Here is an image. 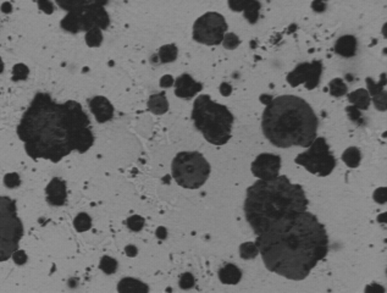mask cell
<instances>
[{"label":"cell","instance_id":"1","mask_svg":"<svg viewBox=\"0 0 387 293\" xmlns=\"http://www.w3.org/2000/svg\"><path fill=\"white\" fill-rule=\"evenodd\" d=\"M17 136L32 159L59 162L72 152L85 153L94 136L79 103H58L48 93H37L23 112Z\"/></svg>","mask_w":387,"mask_h":293},{"label":"cell","instance_id":"2","mask_svg":"<svg viewBox=\"0 0 387 293\" xmlns=\"http://www.w3.org/2000/svg\"><path fill=\"white\" fill-rule=\"evenodd\" d=\"M255 245L268 270L300 281L326 257L329 236L318 218L306 212L259 235Z\"/></svg>","mask_w":387,"mask_h":293},{"label":"cell","instance_id":"3","mask_svg":"<svg viewBox=\"0 0 387 293\" xmlns=\"http://www.w3.org/2000/svg\"><path fill=\"white\" fill-rule=\"evenodd\" d=\"M308 203L302 186L292 183L286 176H277L250 186L243 210L248 224L259 236L281 221L306 213Z\"/></svg>","mask_w":387,"mask_h":293},{"label":"cell","instance_id":"4","mask_svg":"<svg viewBox=\"0 0 387 293\" xmlns=\"http://www.w3.org/2000/svg\"><path fill=\"white\" fill-rule=\"evenodd\" d=\"M262 130L274 146L309 147L317 138L318 117L306 100L296 96L273 98L262 119Z\"/></svg>","mask_w":387,"mask_h":293},{"label":"cell","instance_id":"5","mask_svg":"<svg viewBox=\"0 0 387 293\" xmlns=\"http://www.w3.org/2000/svg\"><path fill=\"white\" fill-rule=\"evenodd\" d=\"M192 120L194 127L209 143L223 146L231 138L235 117L232 112L209 96H199L194 100Z\"/></svg>","mask_w":387,"mask_h":293},{"label":"cell","instance_id":"6","mask_svg":"<svg viewBox=\"0 0 387 293\" xmlns=\"http://www.w3.org/2000/svg\"><path fill=\"white\" fill-rule=\"evenodd\" d=\"M58 5L67 11L60 25L70 33L88 32L93 28L105 29L110 25V17L104 9L105 3L97 0H58Z\"/></svg>","mask_w":387,"mask_h":293},{"label":"cell","instance_id":"7","mask_svg":"<svg viewBox=\"0 0 387 293\" xmlns=\"http://www.w3.org/2000/svg\"><path fill=\"white\" fill-rule=\"evenodd\" d=\"M23 237V224L17 214L16 202L0 195V263L7 262L19 250Z\"/></svg>","mask_w":387,"mask_h":293},{"label":"cell","instance_id":"8","mask_svg":"<svg viewBox=\"0 0 387 293\" xmlns=\"http://www.w3.org/2000/svg\"><path fill=\"white\" fill-rule=\"evenodd\" d=\"M171 171L175 181L183 188L202 187L210 175V165L198 152H180L174 158Z\"/></svg>","mask_w":387,"mask_h":293},{"label":"cell","instance_id":"9","mask_svg":"<svg viewBox=\"0 0 387 293\" xmlns=\"http://www.w3.org/2000/svg\"><path fill=\"white\" fill-rule=\"evenodd\" d=\"M294 161L308 170L310 174L319 175L321 177L332 173L336 165L335 158L330 152L329 144L323 137L315 138L314 142L309 146V149L299 154Z\"/></svg>","mask_w":387,"mask_h":293},{"label":"cell","instance_id":"10","mask_svg":"<svg viewBox=\"0 0 387 293\" xmlns=\"http://www.w3.org/2000/svg\"><path fill=\"white\" fill-rule=\"evenodd\" d=\"M227 31L225 17L218 13H206L193 25V39L206 46L223 43Z\"/></svg>","mask_w":387,"mask_h":293},{"label":"cell","instance_id":"11","mask_svg":"<svg viewBox=\"0 0 387 293\" xmlns=\"http://www.w3.org/2000/svg\"><path fill=\"white\" fill-rule=\"evenodd\" d=\"M321 72H323V64L320 61L303 63L288 73L287 82L292 87L304 83L307 90H314L320 82Z\"/></svg>","mask_w":387,"mask_h":293},{"label":"cell","instance_id":"12","mask_svg":"<svg viewBox=\"0 0 387 293\" xmlns=\"http://www.w3.org/2000/svg\"><path fill=\"white\" fill-rule=\"evenodd\" d=\"M281 169V158L270 153L261 154L252 162V173L263 181H270L279 176Z\"/></svg>","mask_w":387,"mask_h":293},{"label":"cell","instance_id":"13","mask_svg":"<svg viewBox=\"0 0 387 293\" xmlns=\"http://www.w3.org/2000/svg\"><path fill=\"white\" fill-rule=\"evenodd\" d=\"M90 109L100 123L108 122L114 116V106L105 97L97 96L90 100Z\"/></svg>","mask_w":387,"mask_h":293},{"label":"cell","instance_id":"14","mask_svg":"<svg viewBox=\"0 0 387 293\" xmlns=\"http://www.w3.org/2000/svg\"><path fill=\"white\" fill-rule=\"evenodd\" d=\"M174 85H175V94L182 99H191L203 88V85L194 81L188 73H183L179 78H176Z\"/></svg>","mask_w":387,"mask_h":293},{"label":"cell","instance_id":"15","mask_svg":"<svg viewBox=\"0 0 387 293\" xmlns=\"http://www.w3.org/2000/svg\"><path fill=\"white\" fill-rule=\"evenodd\" d=\"M47 193V200L50 205L54 206H61L64 205L66 202L67 198V192H66V183L63 180L55 177L52 181L49 182V185L46 188Z\"/></svg>","mask_w":387,"mask_h":293},{"label":"cell","instance_id":"16","mask_svg":"<svg viewBox=\"0 0 387 293\" xmlns=\"http://www.w3.org/2000/svg\"><path fill=\"white\" fill-rule=\"evenodd\" d=\"M117 293H149V287L135 277H123L117 283Z\"/></svg>","mask_w":387,"mask_h":293},{"label":"cell","instance_id":"17","mask_svg":"<svg viewBox=\"0 0 387 293\" xmlns=\"http://www.w3.org/2000/svg\"><path fill=\"white\" fill-rule=\"evenodd\" d=\"M335 52L345 58H352L357 53V39L353 35H342L335 44Z\"/></svg>","mask_w":387,"mask_h":293},{"label":"cell","instance_id":"18","mask_svg":"<svg viewBox=\"0 0 387 293\" xmlns=\"http://www.w3.org/2000/svg\"><path fill=\"white\" fill-rule=\"evenodd\" d=\"M219 279L226 285H236L242 279V271L235 264H226L219 271Z\"/></svg>","mask_w":387,"mask_h":293},{"label":"cell","instance_id":"19","mask_svg":"<svg viewBox=\"0 0 387 293\" xmlns=\"http://www.w3.org/2000/svg\"><path fill=\"white\" fill-rule=\"evenodd\" d=\"M148 109L153 114L161 115L169 110V102H167L166 96L164 92L158 94H153L148 99Z\"/></svg>","mask_w":387,"mask_h":293},{"label":"cell","instance_id":"20","mask_svg":"<svg viewBox=\"0 0 387 293\" xmlns=\"http://www.w3.org/2000/svg\"><path fill=\"white\" fill-rule=\"evenodd\" d=\"M348 99L359 110H366L371 102L370 94H369V92L366 90H358L353 92V93L348 96Z\"/></svg>","mask_w":387,"mask_h":293},{"label":"cell","instance_id":"21","mask_svg":"<svg viewBox=\"0 0 387 293\" xmlns=\"http://www.w3.org/2000/svg\"><path fill=\"white\" fill-rule=\"evenodd\" d=\"M342 160L346 162L348 168H358L362 160V153L357 147H350L342 154Z\"/></svg>","mask_w":387,"mask_h":293},{"label":"cell","instance_id":"22","mask_svg":"<svg viewBox=\"0 0 387 293\" xmlns=\"http://www.w3.org/2000/svg\"><path fill=\"white\" fill-rule=\"evenodd\" d=\"M177 53H179V50H177V47L175 44H167V46H162L161 48L159 49L158 56L159 59H160V63L167 64L176 60Z\"/></svg>","mask_w":387,"mask_h":293},{"label":"cell","instance_id":"23","mask_svg":"<svg viewBox=\"0 0 387 293\" xmlns=\"http://www.w3.org/2000/svg\"><path fill=\"white\" fill-rule=\"evenodd\" d=\"M261 7H262L261 3L246 0V4H244V8H243V13H244V17H246L250 23H255L256 21H258Z\"/></svg>","mask_w":387,"mask_h":293},{"label":"cell","instance_id":"24","mask_svg":"<svg viewBox=\"0 0 387 293\" xmlns=\"http://www.w3.org/2000/svg\"><path fill=\"white\" fill-rule=\"evenodd\" d=\"M103 42V32L99 28H93L85 32V43L91 48H97Z\"/></svg>","mask_w":387,"mask_h":293},{"label":"cell","instance_id":"25","mask_svg":"<svg viewBox=\"0 0 387 293\" xmlns=\"http://www.w3.org/2000/svg\"><path fill=\"white\" fill-rule=\"evenodd\" d=\"M73 226H75V229L77 230L78 232L88 231L92 226L91 217L88 214H85V213H81V214H78L77 217L75 218V220H73Z\"/></svg>","mask_w":387,"mask_h":293},{"label":"cell","instance_id":"26","mask_svg":"<svg viewBox=\"0 0 387 293\" xmlns=\"http://www.w3.org/2000/svg\"><path fill=\"white\" fill-rule=\"evenodd\" d=\"M258 248L253 242H246L239 247V254H241L242 259H253L258 256Z\"/></svg>","mask_w":387,"mask_h":293},{"label":"cell","instance_id":"27","mask_svg":"<svg viewBox=\"0 0 387 293\" xmlns=\"http://www.w3.org/2000/svg\"><path fill=\"white\" fill-rule=\"evenodd\" d=\"M330 93L333 97H342L347 93V86L341 78H335L330 82Z\"/></svg>","mask_w":387,"mask_h":293},{"label":"cell","instance_id":"28","mask_svg":"<svg viewBox=\"0 0 387 293\" xmlns=\"http://www.w3.org/2000/svg\"><path fill=\"white\" fill-rule=\"evenodd\" d=\"M99 268L102 269V270L104 271L105 274L111 275V274H114L115 271H116L117 262L114 258H111V257L105 256V257H103L102 260H100Z\"/></svg>","mask_w":387,"mask_h":293},{"label":"cell","instance_id":"29","mask_svg":"<svg viewBox=\"0 0 387 293\" xmlns=\"http://www.w3.org/2000/svg\"><path fill=\"white\" fill-rule=\"evenodd\" d=\"M28 73L29 70L25 64H16L13 69V81H25Z\"/></svg>","mask_w":387,"mask_h":293},{"label":"cell","instance_id":"30","mask_svg":"<svg viewBox=\"0 0 387 293\" xmlns=\"http://www.w3.org/2000/svg\"><path fill=\"white\" fill-rule=\"evenodd\" d=\"M144 226V219L141 218L140 215H134V217L128 218L127 220V227L132 231H141Z\"/></svg>","mask_w":387,"mask_h":293},{"label":"cell","instance_id":"31","mask_svg":"<svg viewBox=\"0 0 387 293\" xmlns=\"http://www.w3.org/2000/svg\"><path fill=\"white\" fill-rule=\"evenodd\" d=\"M224 47L226 49H235L239 46V38L235 33H226L223 40Z\"/></svg>","mask_w":387,"mask_h":293},{"label":"cell","instance_id":"32","mask_svg":"<svg viewBox=\"0 0 387 293\" xmlns=\"http://www.w3.org/2000/svg\"><path fill=\"white\" fill-rule=\"evenodd\" d=\"M4 183L8 188H16L19 187L20 183H21V179H20L19 174L11 173V174L5 175Z\"/></svg>","mask_w":387,"mask_h":293},{"label":"cell","instance_id":"33","mask_svg":"<svg viewBox=\"0 0 387 293\" xmlns=\"http://www.w3.org/2000/svg\"><path fill=\"white\" fill-rule=\"evenodd\" d=\"M194 286V277L190 272H186L180 279V287L183 289H190Z\"/></svg>","mask_w":387,"mask_h":293},{"label":"cell","instance_id":"34","mask_svg":"<svg viewBox=\"0 0 387 293\" xmlns=\"http://www.w3.org/2000/svg\"><path fill=\"white\" fill-rule=\"evenodd\" d=\"M11 258L14 259V262L16 263L17 265H23L27 262V256H26V253L23 250H16Z\"/></svg>","mask_w":387,"mask_h":293},{"label":"cell","instance_id":"35","mask_svg":"<svg viewBox=\"0 0 387 293\" xmlns=\"http://www.w3.org/2000/svg\"><path fill=\"white\" fill-rule=\"evenodd\" d=\"M38 7L46 14H53V11H54V5H53L52 2H48V0L38 2Z\"/></svg>","mask_w":387,"mask_h":293},{"label":"cell","instance_id":"36","mask_svg":"<svg viewBox=\"0 0 387 293\" xmlns=\"http://www.w3.org/2000/svg\"><path fill=\"white\" fill-rule=\"evenodd\" d=\"M365 293H385V289L377 283H371L365 288Z\"/></svg>","mask_w":387,"mask_h":293},{"label":"cell","instance_id":"37","mask_svg":"<svg viewBox=\"0 0 387 293\" xmlns=\"http://www.w3.org/2000/svg\"><path fill=\"white\" fill-rule=\"evenodd\" d=\"M174 83H175V81H174L173 76H170V75L162 76V78L160 79V86L162 88H169Z\"/></svg>","mask_w":387,"mask_h":293},{"label":"cell","instance_id":"38","mask_svg":"<svg viewBox=\"0 0 387 293\" xmlns=\"http://www.w3.org/2000/svg\"><path fill=\"white\" fill-rule=\"evenodd\" d=\"M244 4H246V0H241V2H229V7L232 9L233 11H243Z\"/></svg>","mask_w":387,"mask_h":293},{"label":"cell","instance_id":"39","mask_svg":"<svg viewBox=\"0 0 387 293\" xmlns=\"http://www.w3.org/2000/svg\"><path fill=\"white\" fill-rule=\"evenodd\" d=\"M220 93L223 94L224 97H229L230 94L232 93V87L229 83H226V82H224V83L220 86Z\"/></svg>","mask_w":387,"mask_h":293},{"label":"cell","instance_id":"40","mask_svg":"<svg viewBox=\"0 0 387 293\" xmlns=\"http://www.w3.org/2000/svg\"><path fill=\"white\" fill-rule=\"evenodd\" d=\"M312 8L314 9L315 11H318V13H321V11H324L325 4H324L323 2H314L312 4Z\"/></svg>","mask_w":387,"mask_h":293},{"label":"cell","instance_id":"41","mask_svg":"<svg viewBox=\"0 0 387 293\" xmlns=\"http://www.w3.org/2000/svg\"><path fill=\"white\" fill-rule=\"evenodd\" d=\"M125 250H126L127 256H128V257H135L136 254H137V248H136L135 245H132V244L127 245Z\"/></svg>","mask_w":387,"mask_h":293},{"label":"cell","instance_id":"42","mask_svg":"<svg viewBox=\"0 0 387 293\" xmlns=\"http://www.w3.org/2000/svg\"><path fill=\"white\" fill-rule=\"evenodd\" d=\"M11 10H13V5L10 4V3H4V4L2 5V11L5 14H9L11 13Z\"/></svg>","mask_w":387,"mask_h":293},{"label":"cell","instance_id":"43","mask_svg":"<svg viewBox=\"0 0 387 293\" xmlns=\"http://www.w3.org/2000/svg\"><path fill=\"white\" fill-rule=\"evenodd\" d=\"M156 235H158V237L165 238L166 237V230H165L164 227H159L158 231H156Z\"/></svg>","mask_w":387,"mask_h":293},{"label":"cell","instance_id":"44","mask_svg":"<svg viewBox=\"0 0 387 293\" xmlns=\"http://www.w3.org/2000/svg\"><path fill=\"white\" fill-rule=\"evenodd\" d=\"M261 100H262V103H264L265 105H268L269 103H270L271 100H273V98H271L270 96H262Z\"/></svg>","mask_w":387,"mask_h":293},{"label":"cell","instance_id":"45","mask_svg":"<svg viewBox=\"0 0 387 293\" xmlns=\"http://www.w3.org/2000/svg\"><path fill=\"white\" fill-rule=\"evenodd\" d=\"M3 71H4V63H3V59L0 58V73H2Z\"/></svg>","mask_w":387,"mask_h":293}]
</instances>
